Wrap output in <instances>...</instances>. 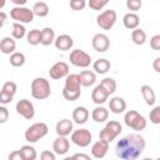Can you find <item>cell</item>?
I'll return each instance as SVG.
<instances>
[{
	"mask_svg": "<svg viewBox=\"0 0 160 160\" xmlns=\"http://www.w3.org/2000/svg\"><path fill=\"white\" fill-rule=\"evenodd\" d=\"M145 149V139L140 134H128L121 138L115 146V154L122 160L138 159Z\"/></svg>",
	"mask_w": 160,
	"mask_h": 160,
	"instance_id": "6da1fadb",
	"label": "cell"
},
{
	"mask_svg": "<svg viewBox=\"0 0 160 160\" xmlns=\"http://www.w3.org/2000/svg\"><path fill=\"white\" fill-rule=\"evenodd\" d=\"M81 95V82L79 74H68L65 76V85L62 89L64 99L69 101H75Z\"/></svg>",
	"mask_w": 160,
	"mask_h": 160,
	"instance_id": "7a4b0ae2",
	"label": "cell"
},
{
	"mask_svg": "<svg viewBox=\"0 0 160 160\" xmlns=\"http://www.w3.org/2000/svg\"><path fill=\"white\" fill-rule=\"evenodd\" d=\"M31 96L36 100H44L48 99L51 94V88H50V82L49 80H46L45 78H35L31 81Z\"/></svg>",
	"mask_w": 160,
	"mask_h": 160,
	"instance_id": "3957f363",
	"label": "cell"
},
{
	"mask_svg": "<svg viewBox=\"0 0 160 160\" xmlns=\"http://www.w3.org/2000/svg\"><path fill=\"white\" fill-rule=\"evenodd\" d=\"M48 132H49V128H48V125L45 122H35V124L30 125L26 129L24 136H25V140L28 142L32 144V142L39 141L44 136H46Z\"/></svg>",
	"mask_w": 160,
	"mask_h": 160,
	"instance_id": "277c9868",
	"label": "cell"
},
{
	"mask_svg": "<svg viewBox=\"0 0 160 160\" xmlns=\"http://www.w3.org/2000/svg\"><path fill=\"white\" fill-rule=\"evenodd\" d=\"M124 122L128 128H130L135 131H141L146 128V119L136 110L126 111V114L124 116Z\"/></svg>",
	"mask_w": 160,
	"mask_h": 160,
	"instance_id": "5b68a950",
	"label": "cell"
},
{
	"mask_svg": "<svg viewBox=\"0 0 160 160\" xmlns=\"http://www.w3.org/2000/svg\"><path fill=\"white\" fill-rule=\"evenodd\" d=\"M116 18H118V16H116L115 10L109 9V10H105V11L100 12V14L96 16V24H98V26H99L100 29H102V30H110V29L115 25Z\"/></svg>",
	"mask_w": 160,
	"mask_h": 160,
	"instance_id": "8992f818",
	"label": "cell"
},
{
	"mask_svg": "<svg viewBox=\"0 0 160 160\" xmlns=\"http://www.w3.org/2000/svg\"><path fill=\"white\" fill-rule=\"evenodd\" d=\"M69 60L74 66L82 68V69L88 68L91 64V56L88 52H85L84 50H80V49L72 50L69 55Z\"/></svg>",
	"mask_w": 160,
	"mask_h": 160,
	"instance_id": "52a82bcc",
	"label": "cell"
},
{
	"mask_svg": "<svg viewBox=\"0 0 160 160\" xmlns=\"http://www.w3.org/2000/svg\"><path fill=\"white\" fill-rule=\"evenodd\" d=\"M10 16L12 18V20L21 22V24H29L34 20V12L32 10H30L29 8L25 6H16L14 9H11L10 11Z\"/></svg>",
	"mask_w": 160,
	"mask_h": 160,
	"instance_id": "ba28073f",
	"label": "cell"
},
{
	"mask_svg": "<svg viewBox=\"0 0 160 160\" xmlns=\"http://www.w3.org/2000/svg\"><path fill=\"white\" fill-rule=\"evenodd\" d=\"M70 139L75 145H78L80 148H86V146L90 145L92 135H91L90 130H88V129H79V130L71 131V138Z\"/></svg>",
	"mask_w": 160,
	"mask_h": 160,
	"instance_id": "9c48e42d",
	"label": "cell"
},
{
	"mask_svg": "<svg viewBox=\"0 0 160 160\" xmlns=\"http://www.w3.org/2000/svg\"><path fill=\"white\" fill-rule=\"evenodd\" d=\"M15 110L19 115H21L26 120H31L35 116V108L34 104L28 99H21L16 102Z\"/></svg>",
	"mask_w": 160,
	"mask_h": 160,
	"instance_id": "30bf717a",
	"label": "cell"
},
{
	"mask_svg": "<svg viewBox=\"0 0 160 160\" xmlns=\"http://www.w3.org/2000/svg\"><path fill=\"white\" fill-rule=\"evenodd\" d=\"M91 45H92V48H94L95 51H98V52H105V51L109 50V48H110L109 36H108L106 34H102V32L95 34V35L92 36Z\"/></svg>",
	"mask_w": 160,
	"mask_h": 160,
	"instance_id": "8fae6325",
	"label": "cell"
},
{
	"mask_svg": "<svg viewBox=\"0 0 160 160\" xmlns=\"http://www.w3.org/2000/svg\"><path fill=\"white\" fill-rule=\"evenodd\" d=\"M69 74V65L64 61H58L55 62L50 70H49V75L51 79L54 80H59V79H62L65 78L66 75Z\"/></svg>",
	"mask_w": 160,
	"mask_h": 160,
	"instance_id": "7c38bea8",
	"label": "cell"
},
{
	"mask_svg": "<svg viewBox=\"0 0 160 160\" xmlns=\"http://www.w3.org/2000/svg\"><path fill=\"white\" fill-rule=\"evenodd\" d=\"M52 150L56 155H65L70 150V141L66 139V136H59L52 142Z\"/></svg>",
	"mask_w": 160,
	"mask_h": 160,
	"instance_id": "4fadbf2b",
	"label": "cell"
},
{
	"mask_svg": "<svg viewBox=\"0 0 160 160\" xmlns=\"http://www.w3.org/2000/svg\"><path fill=\"white\" fill-rule=\"evenodd\" d=\"M54 45H55V48H56L58 50L68 51V50H70V49L72 48L74 40H72V38H71L70 35H68V34H61V35H59V36L55 38Z\"/></svg>",
	"mask_w": 160,
	"mask_h": 160,
	"instance_id": "5bb4252c",
	"label": "cell"
},
{
	"mask_svg": "<svg viewBox=\"0 0 160 160\" xmlns=\"http://www.w3.org/2000/svg\"><path fill=\"white\" fill-rule=\"evenodd\" d=\"M108 150H109V142L99 139V141L94 142L91 146V155L95 159H102L106 155Z\"/></svg>",
	"mask_w": 160,
	"mask_h": 160,
	"instance_id": "9a60e30c",
	"label": "cell"
},
{
	"mask_svg": "<svg viewBox=\"0 0 160 160\" xmlns=\"http://www.w3.org/2000/svg\"><path fill=\"white\" fill-rule=\"evenodd\" d=\"M55 131L59 136H68L72 131V121L69 119H61L60 121L56 122Z\"/></svg>",
	"mask_w": 160,
	"mask_h": 160,
	"instance_id": "2e32d148",
	"label": "cell"
},
{
	"mask_svg": "<svg viewBox=\"0 0 160 160\" xmlns=\"http://www.w3.org/2000/svg\"><path fill=\"white\" fill-rule=\"evenodd\" d=\"M109 96H110V95L104 90V88H102L100 84L96 85V86L94 88L92 92H91V100H92V102H95L96 105L104 104V102L108 100Z\"/></svg>",
	"mask_w": 160,
	"mask_h": 160,
	"instance_id": "e0dca14e",
	"label": "cell"
},
{
	"mask_svg": "<svg viewBox=\"0 0 160 160\" xmlns=\"http://www.w3.org/2000/svg\"><path fill=\"white\" fill-rule=\"evenodd\" d=\"M89 110L85 106H76L72 111V120L75 124H85L89 119Z\"/></svg>",
	"mask_w": 160,
	"mask_h": 160,
	"instance_id": "ac0fdd59",
	"label": "cell"
},
{
	"mask_svg": "<svg viewBox=\"0 0 160 160\" xmlns=\"http://www.w3.org/2000/svg\"><path fill=\"white\" fill-rule=\"evenodd\" d=\"M109 109H110V111L114 112V114H121V112H124L125 109H126V102H125V100H124L122 98H120V96H114V98H111L110 101H109Z\"/></svg>",
	"mask_w": 160,
	"mask_h": 160,
	"instance_id": "d6986e66",
	"label": "cell"
},
{
	"mask_svg": "<svg viewBox=\"0 0 160 160\" xmlns=\"http://www.w3.org/2000/svg\"><path fill=\"white\" fill-rule=\"evenodd\" d=\"M16 49V41L14 40V38L10 36H5L0 40V51L5 55H10L15 51Z\"/></svg>",
	"mask_w": 160,
	"mask_h": 160,
	"instance_id": "ffe728a7",
	"label": "cell"
},
{
	"mask_svg": "<svg viewBox=\"0 0 160 160\" xmlns=\"http://www.w3.org/2000/svg\"><path fill=\"white\" fill-rule=\"evenodd\" d=\"M79 78H80L81 86H85V88H89V86L94 85L95 81H96V74L91 70H82L79 74Z\"/></svg>",
	"mask_w": 160,
	"mask_h": 160,
	"instance_id": "44dd1931",
	"label": "cell"
},
{
	"mask_svg": "<svg viewBox=\"0 0 160 160\" xmlns=\"http://www.w3.org/2000/svg\"><path fill=\"white\" fill-rule=\"evenodd\" d=\"M140 91H141V95H142L146 105L152 106L155 104V101H156V95H155L154 89L150 85H142L140 88Z\"/></svg>",
	"mask_w": 160,
	"mask_h": 160,
	"instance_id": "7402d4cb",
	"label": "cell"
},
{
	"mask_svg": "<svg viewBox=\"0 0 160 160\" xmlns=\"http://www.w3.org/2000/svg\"><path fill=\"white\" fill-rule=\"evenodd\" d=\"M139 22H140L139 16H138L135 12H131V11L128 12V14H125L124 18H122V24H124V26H125L126 29H129V30L136 29V28L139 26Z\"/></svg>",
	"mask_w": 160,
	"mask_h": 160,
	"instance_id": "603a6c76",
	"label": "cell"
},
{
	"mask_svg": "<svg viewBox=\"0 0 160 160\" xmlns=\"http://www.w3.org/2000/svg\"><path fill=\"white\" fill-rule=\"evenodd\" d=\"M91 118L95 122H104L108 120L109 118V111L108 109H105L104 106H96L92 111H91Z\"/></svg>",
	"mask_w": 160,
	"mask_h": 160,
	"instance_id": "cb8c5ba5",
	"label": "cell"
},
{
	"mask_svg": "<svg viewBox=\"0 0 160 160\" xmlns=\"http://www.w3.org/2000/svg\"><path fill=\"white\" fill-rule=\"evenodd\" d=\"M111 68V64L108 59H98L92 64V69L95 70L96 74H106Z\"/></svg>",
	"mask_w": 160,
	"mask_h": 160,
	"instance_id": "d4e9b609",
	"label": "cell"
},
{
	"mask_svg": "<svg viewBox=\"0 0 160 160\" xmlns=\"http://www.w3.org/2000/svg\"><path fill=\"white\" fill-rule=\"evenodd\" d=\"M55 38H56L55 31L51 28H44L41 30V41H40V44L44 45V46H49L54 42Z\"/></svg>",
	"mask_w": 160,
	"mask_h": 160,
	"instance_id": "484cf974",
	"label": "cell"
},
{
	"mask_svg": "<svg viewBox=\"0 0 160 160\" xmlns=\"http://www.w3.org/2000/svg\"><path fill=\"white\" fill-rule=\"evenodd\" d=\"M31 10H32L34 15H36L39 18H45L49 14V5L45 1H38L34 4Z\"/></svg>",
	"mask_w": 160,
	"mask_h": 160,
	"instance_id": "4316f807",
	"label": "cell"
},
{
	"mask_svg": "<svg viewBox=\"0 0 160 160\" xmlns=\"http://www.w3.org/2000/svg\"><path fill=\"white\" fill-rule=\"evenodd\" d=\"M19 151L22 156V160H35L38 156L35 148L31 145H22Z\"/></svg>",
	"mask_w": 160,
	"mask_h": 160,
	"instance_id": "83f0119b",
	"label": "cell"
},
{
	"mask_svg": "<svg viewBox=\"0 0 160 160\" xmlns=\"http://www.w3.org/2000/svg\"><path fill=\"white\" fill-rule=\"evenodd\" d=\"M11 35H12V38L16 39V40L22 39L24 36H26V29H25V26H24L21 22L15 21V22L12 24V26H11Z\"/></svg>",
	"mask_w": 160,
	"mask_h": 160,
	"instance_id": "f1b7e54d",
	"label": "cell"
},
{
	"mask_svg": "<svg viewBox=\"0 0 160 160\" xmlns=\"http://www.w3.org/2000/svg\"><path fill=\"white\" fill-rule=\"evenodd\" d=\"M131 40L135 45H142L146 41V32L142 29H134L131 31Z\"/></svg>",
	"mask_w": 160,
	"mask_h": 160,
	"instance_id": "f546056e",
	"label": "cell"
},
{
	"mask_svg": "<svg viewBox=\"0 0 160 160\" xmlns=\"http://www.w3.org/2000/svg\"><path fill=\"white\" fill-rule=\"evenodd\" d=\"M26 40L30 45H39L41 41V30L39 29H32L26 34Z\"/></svg>",
	"mask_w": 160,
	"mask_h": 160,
	"instance_id": "4dcf8cb0",
	"label": "cell"
},
{
	"mask_svg": "<svg viewBox=\"0 0 160 160\" xmlns=\"http://www.w3.org/2000/svg\"><path fill=\"white\" fill-rule=\"evenodd\" d=\"M9 61L14 68H20L25 64V55L22 52L14 51L12 54H10V60Z\"/></svg>",
	"mask_w": 160,
	"mask_h": 160,
	"instance_id": "1f68e13d",
	"label": "cell"
},
{
	"mask_svg": "<svg viewBox=\"0 0 160 160\" xmlns=\"http://www.w3.org/2000/svg\"><path fill=\"white\" fill-rule=\"evenodd\" d=\"M100 85L104 88V90H105L109 95L114 94L115 90H116V81H115L112 78H105V79H102L101 82H100Z\"/></svg>",
	"mask_w": 160,
	"mask_h": 160,
	"instance_id": "d6a6232c",
	"label": "cell"
},
{
	"mask_svg": "<svg viewBox=\"0 0 160 160\" xmlns=\"http://www.w3.org/2000/svg\"><path fill=\"white\" fill-rule=\"evenodd\" d=\"M115 138H116V135L111 131V130H109L108 128H104L101 131H100V134H99V139L100 140H104V141H106V142H111L112 140H115Z\"/></svg>",
	"mask_w": 160,
	"mask_h": 160,
	"instance_id": "836d02e7",
	"label": "cell"
},
{
	"mask_svg": "<svg viewBox=\"0 0 160 160\" xmlns=\"http://www.w3.org/2000/svg\"><path fill=\"white\" fill-rule=\"evenodd\" d=\"M105 128H108L109 130H111L116 136L120 135V132L122 131V126H121V124H120L119 121H115V120H110V121H108L106 125H105Z\"/></svg>",
	"mask_w": 160,
	"mask_h": 160,
	"instance_id": "e575fe53",
	"label": "cell"
},
{
	"mask_svg": "<svg viewBox=\"0 0 160 160\" xmlns=\"http://www.w3.org/2000/svg\"><path fill=\"white\" fill-rule=\"evenodd\" d=\"M108 2H109V0H89L88 5L91 10H101L106 6Z\"/></svg>",
	"mask_w": 160,
	"mask_h": 160,
	"instance_id": "d590c367",
	"label": "cell"
},
{
	"mask_svg": "<svg viewBox=\"0 0 160 160\" xmlns=\"http://www.w3.org/2000/svg\"><path fill=\"white\" fill-rule=\"evenodd\" d=\"M149 118H150V121L152 124H155V125L160 124V106L159 105L154 106V109L149 114Z\"/></svg>",
	"mask_w": 160,
	"mask_h": 160,
	"instance_id": "8d00e7d4",
	"label": "cell"
},
{
	"mask_svg": "<svg viewBox=\"0 0 160 160\" xmlns=\"http://www.w3.org/2000/svg\"><path fill=\"white\" fill-rule=\"evenodd\" d=\"M141 6H142V0H126V8L131 12H135V11L140 10Z\"/></svg>",
	"mask_w": 160,
	"mask_h": 160,
	"instance_id": "74e56055",
	"label": "cell"
},
{
	"mask_svg": "<svg viewBox=\"0 0 160 160\" xmlns=\"http://www.w3.org/2000/svg\"><path fill=\"white\" fill-rule=\"evenodd\" d=\"M16 89H18V86H16V84H15L14 81H6V82L2 85V89H1V90L14 96L15 92H16Z\"/></svg>",
	"mask_w": 160,
	"mask_h": 160,
	"instance_id": "f35d334b",
	"label": "cell"
},
{
	"mask_svg": "<svg viewBox=\"0 0 160 160\" xmlns=\"http://www.w3.org/2000/svg\"><path fill=\"white\" fill-rule=\"evenodd\" d=\"M86 6V1L85 0H70V8L75 11H80L84 10V8Z\"/></svg>",
	"mask_w": 160,
	"mask_h": 160,
	"instance_id": "ab89813d",
	"label": "cell"
},
{
	"mask_svg": "<svg viewBox=\"0 0 160 160\" xmlns=\"http://www.w3.org/2000/svg\"><path fill=\"white\" fill-rule=\"evenodd\" d=\"M150 48H151L152 50H156V51L160 50V35H159V34L154 35V36L150 39Z\"/></svg>",
	"mask_w": 160,
	"mask_h": 160,
	"instance_id": "60d3db41",
	"label": "cell"
},
{
	"mask_svg": "<svg viewBox=\"0 0 160 160\" xmlns=\"http://www.w3.org/2000/svg\"><path fill=\"white\" fill-rule=\"evenodd\" d=\"M12 99H14L12 95H10V94H8V92L0 90V104H4V105L10 104V102L12 101Z\"/></svg>",
	"mask_w": 160,
	"mask_h": 160,
	"instance_id": "b9f144b4",
	"label": "cell"
},
{
	"mask_svg": "<svg viewBox=\"0 0 160 160\" xmlns=\"http://www.w3.org/2000/svg\"><path fill=\"white\" fill-rule=\"evenodd\" d=\"M9 119V110L0 105V124H5Z\"/></svg>",
	"mask_w": 160,
	"mask_h": 160,
	"instance_id": "7bdbcfd3",
	"label": "cell"
},
{
	"mask_svg": "<svg viewBox=\"0 0 160 160\" xmlns=\"http://www.w3.org/2000/svg\"><path fill=\"white\" fill-rule=\"evenodd\" d=\"M40 158L41 160H55L56 159V155L54 151H50V150H45L40 154Z\"/></svg>",
	"mask_w": 160,
	"mask_h": 160,
	"instance_id": "ee69618b",
	"label": "cell"
},
{
	"mask_svg": "<svg viewBox=\"0 0 160 160\" xmlns=\"http://www.w3.org/2000/svg\"><path fill=\"white\" fill-rule=\"evenodd\" d=\"M9 159H10V160H22V156H21L20 151L16 150V151H12V152L9 155Z\"/></svg>",
	"mask_w": 160,
	"mask_h": 160,
	"instance_id": "f6af8a7d",
	"label": "cell"
},
{
	"mask_svg": "<svg viewBox=\"0 0 160 160\" xmlns=\"http://www.w3.org/2000/svg\"><path fill=\"white\" fill-rule=\"evenodd\" d=\"M70 159H84V160H89L90 156L86 155V154H74V155H71L68 160H70Z\"/></svg>",
	"mask_w": 160,
	"mask_h": 160,
	"instance_id": "bcb514c9",
	"label": "cell"
},
{
	"mask_svg": "<svg viewBox=\"0 0 160 160\" xmlns=\"http://www.w3.org/2000/svg\"><path fill=\"white\" fill-rule=\"evenodd\" d=\"M152 68L156 72H160V58H156L154 60V64H152Z\"/></svg>",
	"mask_w": 160,
	"mask_h": 160,
	"instance_id": "7dc6e473",
	"label": "cell"
},
{
	"mask_svg": "<svg viewBox=\"0 0 160 160\" xmlns=\"http://www.w3.org/2000/svg\"><path fill=\"white\" fill-rule=\"evenodd\" d=\"M6 14L4 11H0V28H2V25L5 24V20H6Z\"/></svg>",
	"mask_w": 160,
	"mask_h": 160,
	"instance_id": "c3c4849f",
	"label": "cell"
},
{
	"mask_svg": "<svg viewBox=\"0 0 160 160\" xmlns=\"http://www.w3.org/2000/svg\"><path fill=\"white\" fill-rule=\"evenodd\" d=\"M12 4H15V5H18V6H24L26 2H28V0H10Z\"/></svg>",
	"mask_w": 160,
	"mask_h": 160,
	"instance_id": "681fc988",
	"label": "cell"
},
{
	"mask_svg": "<svg viewBox=\"0 0 160 160\" xmlns=\"http://www.w3.org/2000/svg\"><path fill=\"white\" fill-rule=\"evenodd\" d=\"M5 4H6V1H5V0H0V10L5 6Z\"/></svg>",
	"mask_w": 160,
	"mask_h": 160,
	"instance_id": "f907efd6",
	"label": "cell"
}]
</instances>
